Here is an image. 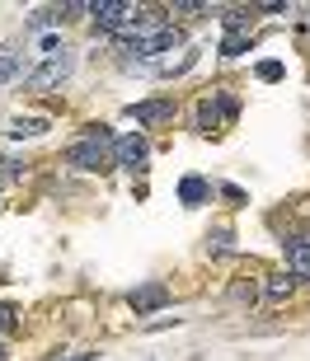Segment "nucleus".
<instances>
[{
    "instance_id": "nucleus-1",
    "label": "nucleus",
    "mask_w": 310,
    "mask_h": 361,
    "mask_svg": "<svg viewBox=\"0 0 310 361\" xmlns=\"http://www.w3.org/2000/svg\"><path fill=\"white\" fill-rule=\"evenodd\" d=\"M66 75H71V52L61 47V52L47 56L38 71H28V75H24V90H38V94H42V90H56V85L66 80Z\"/></svg>"
},
{
    "instance_id": "nucleus-2",
    "label": "nucleus",
    "mask_w": 310,
    "mask_h": 361,
    "mask_svg": "<svg viewBox=\"0 0 310 361\" xmlns=\"http://www.w3.org/2000/svg\"><path fill=\"white\" fill-rule=\"evenodd\" d=\"M104 146H108V132L104 127H90L85 141L71 150V164H76V169H104Z\"/></svg>"
},
{
    "instance_id": "nucleus-3",
    "label": "nucleus",
    "mask_w": 310,
    "mask_h": 361,
    "mask_svg": "<svg viewBox=\"0 0 310 361\" xmlns=\"http://www.w3.org/2000/svg\"><path fill=\"white\" fill-rule=\"evenodd\" d=\"M179 42V33L169 24H160V28H150V33H141V38H132V47L127 52H136V56H155V52H169Z\"/></svg>"
},
{
    "instance_id": "nucleus-4",
    "label": "nucleus",
    "mask_w": 310,
    "mask_h": 361,
    "mask_svg": "<svg viewBox=\"0 0 310 361\" xmlns=\"http://www.w3.org/2000/svg\"><path fill=\"white\" fill-rule=\"evenodd\" d=\"M90 10H95L99 28H113V33H118L122 24H132V19H136V5H122V0H104V5H90Z\"/></svg>"
},
{
    "instance_id": "nucleus-5",
    "label": "nucleus",
    "mask_w": 310,
    "mask_h": 361,
    "mask_svg": "<svg viewBox=\"0 0 310 361\" xmlns=\"http://www.w3.org/2000/svg\"><path fill=\"white\" fill-rule=\"evenodd\" d=\"M113 160L122 164V169H136V164L146 160V141H141V136H118V146H113Z\"/></svg>"
},
{
    "instance_id": "nucleus-6",
    "label": "nucleus",
    "mask_w": 310,
    "mask_h": 361,
    "mask_svg": "<svg viewBox=\"0 0 310 361\" xmlns=\"http://www.w3.org/2000/svg\"><path fill=\"white\" fill-rule=\"evenodd\" d=\"M165 300H169V291H165L160 281H150V286H141V291H132V295H127V305H132L136 314H150V310H160Z\"/></svg>"
},
{
    "instance_id": "nucleus-7",
    "label": "nucleus",
    "mask_w": 310,
    "mask_h": 361,
    "mask_svg": "<svg viewBox=\"0 0 310 361\" xmlns=\"http://www.w3.org/2000/svg\"><path fill=\"white\" fill-rule=\"evenodd\" d=\"M287 268L297 277H310V240H292L287 244Z\"/></svg>"
},
{
    "instance_id": "nucleus-8",
    "label": "nucleus",
    "mask_w": 310,
    "mask_h": 361,
    "mask_svg": "<svg viewBox=\"0 0 310 361\" xmlns=\"http://www.w3.org/2000/svg\"><path fill=\"white\" fill-rule=\"evenodd\" d=\"M47 127H52L47 118H14L10 122V136H19V141H24V136H42Z\"/></svg>"
},
{
    "instance_id": "nucleus-9",
    "label": "nucleus",
    "mask_w": 310,
    "mask_h": 361,
    "mask_svg": "<svg viewBox=\"0 0 310 361\" xmlns=\"http://www.w3.org/2000/svg\"><path fill=\"white\" fill-rule=\"evenodd\" d=\"M14 75H19V47L5 42V47H0V85H10Z\"/></svg>"
},
{
    "instance_id": "nucleus-10",
    "label": "nucleus",
    "mask_w": 310,
    "mask_h": 361,
    "mask_svg": "<svg viewBox=\"0 0 310 361\" xmlns=\"http://www.w3.org/2000/svg\"><path fill=\"white\" fill-rule=\"evenodd\" d=\"M169 113H174L169 104H136V108H132L136 122H160V118H169Z\"/></svg>"
},
{
    "instance_id": "nucleus-11",
    "label": "nucleus",
    "mask_w": 310,
    "mask_h": 361,
    "mask_svg": "<svg viewBox=\"0 0 310 361\" xmlns=\"http://www.w3.org/2000/svg\"><path fill=\"white\" fill-rule=\"evenodd\" d=\"M179 197L189 202V207H198V202L207 197V183L203 178H184V183H179Z\"/></svg>"
},
{
    "instance_id": "nucleus-12",
    "label": "nucleus",
    "mask_w": 310,
    "mask_h": 361,
    "mask_svg": "<svg viewBox=\"0 0 310 361\" xmlns=\"http://www.w3.org/2000/svg\"><path fill=\"white\" fill-rule=\"evenodd\" d=\"M287 295H292V277H287V272L268 277V300H287Z\"/></svg>"
},
{
    "instance_id": "nucleus-13",
    "label": "nucleus",
    "mask_w": 310,
    "mask_h": 361,
    "mask_svg": "<svg viewBox=\"0 0 310 361\" xmlns=\"http://www.w3.org/2000/svg\"><path fill=\"white\" fill-rule=\"evenodd\" d=\"M258 80H282V66H278V61H263V66H258Z\"/></svg>"
},
{
    "instance_id": "nucleus-14",
    "label": "nucleus",
    "mask_w": 310,
    "mask_h": 361,
    "mask_svg": "<svg viewBox=\"0 0 310 361\" xmlns=\"http://www.w3.org/2000/svg\"><path fill=\"white\" fill-rule=\"evenodd\" d=\"M10 329H14V310L0 305V334H10Z\"/></svg>"
},
{
    "instance_id": "nucleus-15",
    "label": "nucleus",
    "mask_w": 310,
    "mask_h": 361,
    "mask_svg": "<svg viewBox=\"0 0 310 361\" xmlns=\"http://www.w3.org/2000/svg\"><path fill=\"white\" fill-rule=\"evenodd\" d=\"M52 19H56V10H38V14H33V28H47Z\"/></svg>"
},
{
    "instance_id": "nucleus-16",
    "label": "nucleus",
    "mask_w": 310,
    "mask_h": 361,
    "mask_svg": "<svg viewBox=\"0 0 310 361\" xmlns=\"http://www.w3.org/2000/svg\"><path fill=\"white\" fill-rule=\"evenodd\" d=\"M240 47H244V33H230V38H226V56H235Z\"/></svg>"
},
{
    "instance_id": "nucleus-17",
    "label": "nucleus",
    "mask_w": 310,
    "mask_h": 361,
    "mask_svg": "<svg viewBox=\"0 0 310 361\" xmlns=\"http://www.w3.org/2000/svg\"><path fill=\"white\" fill-rule=\"evenodd\" d=\"M0 361H5V348H0Z\"/></svg>"
}]
</instances>
